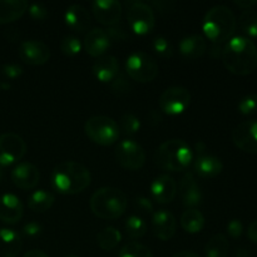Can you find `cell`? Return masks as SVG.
<instances>
[{
  "instance_id": "cell-28",
  "label": "cell",
  "mask_w": 257,
  "mask_h": 257,
  "mask_svg": "<svg viewBox=\"0 0 257 257\" xmlns=\"http://www.w3.org/2000/svg\"><path fill=\"white\" fill-rule=\"evenodd\" d=\"M55 197L52 192L45 190L34 191L28 197V207L34 212H47L54 205Z\"/></svg>"
},
{
  "instance_id": "cell-29",
  "label": "cell",
  "mask_w": 257,
  "mask_h": 257,
  "mask_svg": "<svg viewBox=\"0 0 257 257\" xmlns=\"http://www.w3.org/2000/svg\"><path fill=\"white\" fill-rule=\"evenodd\" d=\"M230 243L222 233L212 236L205 246V257H228Z\"/></svg>"
},
{
  "instance_id": "cell-40",
  "label": "cell",
  "mask_w": 257,
  "mask_h": 257,
  "mask_svg": "<svg viewBox=\"0 0 257 257\" xmlns=\"http://www.w3.org/2000/svg\"><path fill=\"white\" fill-rule=\"evenodd\" d=\"M2 74L7 79H17V78H19L23 74V68L20 65L14 64V63L4 64L2 67Z\"/></svg>"
},
{
  "instance_id": "cell-2",
  "label": "cell",
  "mask_w": 257,
  "mask_h": 257,
  "mask_svg": "<svg viewBox=\"0 0 257 257\" xmlns=\"http://www.w3.org/2000/svg\"><path fill=\"white\" fill-rule=\"evenodd\" d=\"M92 181L89 170L75 161H64L52 172V186L63 195H78L87 190Z\"/></svg>"
},
{
  "instance_id": "cell-3",
  "label": "cell",
  "mask_w": 257,
  "mask_h": 257,
  "mask_svg": "<svg viewBox=\"0 0 257 257\" xmlns=\"http://www.w3.org/2000/svg\"><path fill=\"white\" fill-rule=\"evenodd\" d=\"M236 25L237 20L232 9L226 5H216L206 13L202 29L206 38H208L213 44H221L232 38Z\"/></svg>"
},
{
  "instance_id": "cell-36",
  "label": "cell",
  "mask_w": 257,
  "mask_h": 257,
  "mask_svg": "<svg viewBox=\"0 0 257 257\" xmlns=\"http://www.w3.org/2000/svg\"><path fill=\"white\" fill-rule=\"evenodd\" d=\"M152 48L161 58H171L173 55L172 45L165 37H156L152 42Z\"/></svg>"
},
{
  "instance_id": "cell-15",
  "label": "cell",
  "mask_w": 257,
  "mask_h": 257,
  "mask_svg": "<svg viewBox=\"0 0 257 257\" xmlns=\"http://www.w3.org/2000/svg\"><path fill=\"white\" fill-rule=\"evenodd\" d=\"M13 183L20 190L29 191L37 187L40 180V172L34 165L29 162H20L13 168L10 173Z\"/></svg>"
},
{
  "instance_id": "cell-45",
  "label": "cell",
  "mask_w": 257,
  "mask_h": 257,
  "mask_svg": "<svg viewBox=\"0 0 257 257\" xmlns=\"http://www.w3.org/2000/svg\"><path fill=\"white\" fill-rule=\"evenodd\" d=\"M247 237L250 238L251 242L256 243L257 245V220L252 221V222L250 223V226H248Z\"/></svg>"
},
{
  "instance_id": "cell-25",
  "label": "cell",
  "mask_w": 257,
  "mask_h": 257,
  "mask_svg": "<svg viewBox=\"0 0 257 257\" xmlns=\"http://www.w3.org/2000/svg\"><path fill=\"white\" fill-rule=\"evenodd\" d=\"M196 173L203 178H212L220 175L223 170V163L216 156L200 155L193 163Z\"/></svg>"
},
{
  "instance_id": "cell-7",
  "label": "cell",
  "mask_w": 257,
  "mask_h": 257,
  "mask_svg": "<svg viewBox=\"0 0 257 257\" xmlns=\"http://www.w3.org/2000/svg\"><path fill=\"white\" fill-rule=\"evenodd\" d=\"M125 72L138 83H150L158 75V64L146 52H133L125 60Z\"/></svg>"
},
{
  "instance_id": "cell-52",
  "label": "cell",
  "mask_w": 257,
  "mask_h": 257,
  "mask_svg": "<svg viewBox=\"0 0 257 257\" xmlns=\"http://www.w3.org/2000/svg\"><path fill=\"white\" fill-rule=\"evenodd\" d=\"M10 88V84L5 80H0V90H8Z\"/></svg>"
},
{
  "instance_id": "cell-41",
  "label": "cell",
  "mask_w": 257,
  "mask_h": 257,
  "mask_svg": "<svg viewBox=\"0 0 257 257\" xmlns=\"http://www.w3.org/2000/svg\"><path fill=\"white\" fill-rule=\"evenodd\" d=\"M243 230H245L243 223L241 222V220H238V218H233V220H231L230 222H228L227 233L231 237L235 238V240H237V238H240L241 236H242Z\"/></svg>"
},
{
  "instance_id": "cell-48",
  "label": "cell",
  "mask_w": 257,
  "mask_h": 257,
  "mask_svg": "<svg viewBox=\"0 0 257 257\" xmlns=\"http://www.w3.org/2000/svg\"><path fill=\"white\" fill-rule=\"evenodd\" d=\"M235 257H252V252L246 247H240L236 251Z\"/></svg>"
},
{
  "instance_id": "cell-43",
  "label": "cell",
  "mask_w": 257,
  "mask_h": 257,
  "mask_svg": "<svg viewBox=\"0 0 257 257\" xmlns=\"http://www.w3.org/2000/svg\"><path fill=\"white\" fill-rule=\"evenodd\" d=\"M136 206L138 210L146 213H152L153 212V203L150 198L147 197H137L136 198Z\"/></svg>"
},
{
  "instance_id": "cell-26",
  "label": "cell",
  "mask_w": 257,
  "mask_h": 257,
  "mask_svg": "<svg viewBox=\"0 0 257 257\" xmlns=\"http://www.w3.org/2000/svg\"><path fill=\"white\" fill-rule=\"evenodd\" d=\"M25 0H0V24H8L18 20L28 10Z\"/></svg>"
},
{
  "instance_id": "cell-47",
  "label": "cell",
  "mask_w": 257,
  "mask_h": 257,
  "mask_svg": "<svg viewBox=\"0 0 257 257\" xmlns=\"http://www.w3.org/2000/svg\"><path fill=\"white\" fill-rule=\"evenodd\" d=\"M23 257H49V256L42 250H30L28 251V252Z\"/></svg>"
},
{
  "instance_id": "cell-49",
  "label": "cell",
  "mask_w": 257,
  "mask_h": 257,
  "mask_svg": "<svg viewBox=\"0 0 257 257\" xmlns=\"http://www.w3.org/2000/svg\"><path fill=\"white\" fill-rule=\"evenodd\" d=\"M210 53L213 58H218L222 55V48L220 47V44H213L212 49L210 50Z\"/></svg>"
},
{
  "instance_id": "cell-16",
  "label": "cell",
  "mask_w": 257,
  "mask_h": 257,
  "mask_svg": "<svg viewBox=\"0 0 257 257\" xmlns=\"http://www.w3.org/2000/svg\"><path fill=\"white\" fill-rule=\"evenodd\" d=\"M151 195L161 205L171 203L177 195V182L170 175L158 176L151 185Z\"/></svg>"
},
{
  "instance_id": "cell-51",
  "label": "cell",
  "mask_w": 257,
  "mask_h": 257,
  "mask_svg": "<svg viewBox=\"0 0 257 257\" xmlns=\"http://www.w3.org/2000/svg\"><path fill=\"white\" fill-rule=\"evenodd\" d=\"M148 119H150L151 123H152V120H156V123H160L161 120H162V117H161V114H158L157 112L152 110V112L150 113V115H148Z\"/></svg>"
},
{
  "instance_id": "cell-17",
  "label": "cell",
  "mask_w": 257,
  "mask_h": 257,
  "mask_svg": "<svg viewBox=\"0 0 257 257\" xmlns=\"http://www.w3.org/2000/svg\"><path fill=\"white\" fill-rule=\"evenodd\" d=\"M110 43H112V39L108 35L107 30L102 28H94L85 35L83 48L90 57L99 58L103 57L105 52L109 49Z\"/></svg>"
},
{
  "instance_id": "cell-23",
  "label": "cell",
  "mask_w": 257,
  "mask_h": 257,
  "mask_svg": "<svg viewBox=\"0 0 257 257\" xmlns=\"http://www.w3.org/2000/svg\"><path fill=\"white\" fill-rule=\"evenodd\" d=\"M22 247V236L17 231L0 228V257H17Z\"/></svg>"
},
{
  "instance_id": "cell-24",
  "label": "cell",
  "mask_w": 257,
  "mask_h": 257,
  "mask_svg": "<svg viewBox=\"0 0 257 257\" xmlns=\"http://www.w3.org/2000/svg\"><path fill=\"white\" fill-rule=\"evenodd\" d=\"M180 53L188 59H196L202 57L207 50V42L206 38L201 34H192L185 37L180 42Z\"/></svg>"
},
{
  "instance_id": "cell-33",
  "label": "cell",
  "mask_w": 257,
  "mask_h": 257,
  "mask_svg": "<svg viewBox=\"0 0 257 257\" xmlns=\"http://www.w3.org/2000/svg\"><path fill=\"white\" fill-rule=\"evenodd\" d=\"M118 257H153L152 252L145 245L138 242H128L119 251Z\"/></svg>"
},
{
  "instance_id": "cell-11",
  "label": "cell",
  "mask_w": 257,
  "mask_h": 257,
  "mask_svg": "<svg viewBox=\"0 0 257 257\" xmlns=\"http://www.w3.org/2000/svg\"><path fill=\"white\" fill-rule=\"evenodd\" d=\"M27 153V143L17 133L7 132L0 135V166H7L17 163Z\"/></svg>"
},
{
  "instance_id": "cell-53",
  "label": "cell",
  "mask_w": 257,
  "mask_h": 257,
  "mask_svg": "<svg viewBox=\"0 0 257 257\" xmlns=\"http://www.w3.org/2000/svg\"><path fill=\"white\" fill-rule=\"evenodd\" d=\"M64 257H78V256H75V255H67V256H64Z\"/></svg>"
},
{
  "instance_id": "cell-44",
  "label": "cell",
  "mask_w": 257,
  "mask_h": 257,
  "mask_svg": "<svg viewBox=\"0 0 257 257\" xmlns=\"http://www.w3.org/2000/svg\"><path fill=\"white\" fill-rule=\"evenodd\" d=\"M107 33H108V35H109L110 39L123 40L127 38V33H125L122 28H119V29H118L117 27H110L109 29L107 30Z\"/></svg>"
},
{
  "instance_id": "cell-1",
  "label": "cell",
  "mask_w": 257,
  "mask_h": 257,
  "mask_svg": "<svg viewBox=\"0 0 257 257\" xmlns=\"http://www.w3.org/2000/svg\"><path fill=\"white\" fill-rule=\"evenodd\" d=\"M221 58L228 72L236 75H248L257 68V47L243 35L232 37L222 48Z\"/></svg>"
},
{
  "instance_id": "cell-10",
  "label": "cell",
  "mask_w": 257,
  "mask_h": 257,
  "mask_svg": "<svg viewBox=\"0 0 257 257\" xmlns=\"http://www.w3.org/2000/svg\"><path fill=\"white\" fill-rule=\"evenodd\" d=\"M115 158L120 167L128 171H137L145 166L146 152L135 140H123L115 150Z\"/></svg>"
},
{
  "instance_id": "cell-46",
  "label": "cell",
  "mask_w": 257,
  "mask_h": 257,
  "mask_svg": "<svg viewBox=\"0 0 257 257\" xmlns=\"http://www.w3.org/2000/svg\"><path fill=\"white\" fill-rule=\"evenodd\" d=\"M235 4L237 5V7H240L241 9L250 10L252 9L255 5H257V2L256 0H236Z\"/></svg>"
},
{
  "instance_id": "cell-31",
  "label": "cell",
  "mask_w": 257,
  "mask_h": 257,
  "mask_svg": "<svg viewBox=\"0 0 257 257\" xmlns=\"http://www.w3.org/2000/svg\"><path fill=\"white\" fill-rule=\"evenodd\" d=\"M238 25L246 38L252 40L257 38V12L253 9L243 10L238 18Z\"/></svg>"
},
{
  "instance_id": "cell-50",
  "label": "cell",
  "mask_w": 257,
  "mask_h": 257,
  "mask_svg": "<svg viewBox=\"0 0 257 257\" xmlns=\"http://www.w3.org/2000/svg\"><path fill=\"white\" fill-rule=\"evenodd\" d=\"M172 257H200V256L196 255V253L192 252V251H181V252L175 253Z\"/></svg>"
},
{
  "instance_id": "cell-5",
  "label": "cell",
  "mask_w": 257,
  "mask_h": 257,
  "mask_svg": "<svg viewBox=\"0 0 257 257\" xmlns=\"http://www.w3.org/2000/svg\"><path fill=\"white\" fill-rule=\"evenodd\" d=\"M90 210L103 220H115L125 212L128 198L123 191L115 187H102L90 197Z\"/></svg>"
},
{
  "instance_id": "cell-42",
  "label": "cell",
  "mask_w": 257,
  "mask_h": 257,
  "mask_svg": "<svg viewBox=\"0 0 257 257\" xmlns=\"http://www.w3.org/2000/svg\"><path fill=\"white\" fill-rule=\"evenodd\" d=\"M42 232V226L39 225L38 222H28L27 225H24V227H23V233H24L25 236H28V237H35V236H38L39 233Z\"/></svg>"
},
{
  "instance_id": "cell-27",
  "label": "cell",
  "mask_w": 257,
  "mask_h": 257,
  "mask_svg": "<svg viewBox=\"0 0 257 257\" xmlns=\"http://www.w3.org/2000/svg\"><path fill=\"white\" fill-rule=\"evenodd\" d=\"M205 225V216L197 208H187L181 216V226L188 233L201 232Z\"/></svg>"
},
{
  "instance_id": "cell-8",
  "label": "cell",
  "mask_w": 257,
  "mask_h": 257,
  "mask_svg": "<svg viewBox=\"0 0 257 257\" xmlns=\"http://www.w3.org/2000/svg\"><path fill=\"white\" fill-rule=\"evenodd\" d=\"M127 20L131 30L138 35H146L152 32L156 24L155 12L152 7L143 2H128Z\"/></svg>"
},
{
  "instance_id": "cell-14",
  "label": "cell",
  "mask_w": 257,
  "mask_h": 257,
  "mask_svg": "<svg viewBox=\"0 0 257 257\" xmlns=\"http://www.w3.org/2000/svg\"><path fill=\"white\" fill-rule=\"evenodd\" d=\"M94 17L100 24L114 27L122 18V4L117 0H95L92 4Z\"/></svg>"
},
{
  "instance_id": "cell-12",
  "label": "cell",
  "mask_w": 257,
  "mask_h": 257,
  "mask_svg": "<svg viewBox=\"0 0 257 257\" xmlns=\"http://www.w3.org/2000/svg\"><path fill=\"white\" fill-rule=\"evenodd\" d=\"M232 141L246 153L257 155V119L245 120L232 131Z\"/></svg>"
},
{
  "instance_id": "cell-34",
  "label": "cell",
  "mask_w": 257,
  "mask_h": 257,
  "mask_svg": "<svg viewBox=\"0 0 257 257\" xmlns=\"http://www.w3.org/2000/svg\"><path fill=\"white\" fill-rule=\"evenodd\" d=\"M82 42L77 37H73V35L64 37L62 42H60V50H62L63 54L68 55V57L77 55L82 50Z\"/></svg>"
},
{
  "instance_id": "cell-37",
  "label": "cell",
  "mask_w": 257,
  "mask_h": 257,
  "mask_svg": "<svg viewBox=\"0 0 257 257\" xmlns=\"http://www.w3.org/2000/svg\"><path fill=\"white\" fill-rule=\"evenodd\" d=\"M237 109L241 114L250 115L257 112V94H248L240 100Z\"/></svg>"
},
{
  "instance_id": "cell-18",
  "label": "cell",
  "mask_w": 257,
  "mask_h": 257,
  "mask_svg": "<svg viewBox=\"0 0 257 257\" xmlns=\"http://www.w3.org/2000/svg\"><path fill=\"white\" fill-rule=\"evenodd\" d=\"M24 215V207L14 193H4L0 197V221L8 225H14L22 220Z\"/></svg>"
},
{
  "instance_id": "cell-9",
  "label": "cell",
  "mask_w": 257,
  "mask_h": 257,
  "mask_svg": "<svg viewBox=\"0 0 257 257\" xmlns=\"http://www.w3.org/2000/svg\"><path fill=\"white\" fill-rule=\"evenodd\" d=\"M191 103V93L185 87H170L161 94L158 105L163 113L168 115H177L185 112Z\"/></svg>"
},
{
  "instance_id": "cell-6",
  "label": "cell",
  "mask_w": 257,
  "mask_h": 257,
  "mask_svg": "<svg viewBox=\"0 0 257 257\" xmlns=\"http://www.w3.org/2000/svg\"><path fill=\"white\" fill-rule=\"evenodd\" d=\"M84 132L94 143L100 146H112L120 135L119 124L107 115H94L84 123Z\"/></svg>"
},
{
  "instance_id": "cell-32",
  "label": "cell",
  "mask_w": 257,
  "mask_h": 257,
  "mask_svg": "<svg viewBox=\"0 0 257 257\" xmlns=\"http://www.w3.org/2000/svg\"><path fill=\"white\" fill-rule=\"evenodd\" d=\"M125 233L132 240H137L147 232V223L142 217L137 215H132L125 220Z\"/></svg>"
},
{
  "instance_id": "cell-38",
  "label": "cell",
  "mask_w": 257,
  "mask_h": 257,
  "mask_svg": "<svg viewBox=\"0 0 257 257\" xmlns=\"http://www.w3.org/2000/svg\"><path fill=\"white\" fill-rule=\"evenodd\" d=\"M28 12H29L30 17L37 22H43L47 19L48 17V8L44 4L40 3H33L28 7Z\"/></svg>"
},
{
  "instance_id": "cell-21",
  "label": "cell",
  "mask_w": 257,
  "mask_h": 257,
  "mask_svg": "<svg viewBox=\"0 0 257 257\" xmlns=\"http://www.w3.org/2000/svg\"><path fill=\"white\" fill-rule=\"evenodd\" d=\"M92 72L100 82L112 83L119 74V62L114 55H103L97 58L92 67Z\"/></svg>"
},
{
  "instance_id": "cell-39",
  "label": "cell",
  "mask_w": 257,
  "mask_h": 257,
  "mask_svg": "<svg viewBox=\"0 0 257 257\" xmlns=\"http://www.w3.org/2000/svg\"><path fill=\"white\" fill-rule=\"evenodd\" d=\"M131 89V84L125 77L123 74H118L115 77V79L112 82V90L117 94H123V93H127L130 92Z\"/></svg>"
},
{
  "instance_id": "cell-22",
  "label": "cell",
  "mask_w": 257,
  "mask_h": 257,
  "mask_svg": "<svg viewBox=\"0 0 257 257\" xmlns=\"http://www.w3.org/2000/svg\"><path fill=\"white\" fill-rule=\"evenodd\" d=\"M65 24L74 32H84L92 24L89 12L80 4H73L65 10Z\"/></svg>"
},
{
  "instance_id": "cell-19",
  "label": "cell",
  "mask_w": 257,
  "mask_h": 257,
  "mask_svg": "<svg viewBox=\"0 0 257 257\" xmlns=\"http://www.w3.org/2000/svg\"><path fill=\"white\" fill-rule=\"evenodd\" d=\"M176 227V217L167 210H160L153 212L152 216V228L156 237L162 241H168L175 236Z\"/></svg>"
},
{
  "instance_id": "cell-35",
  "label": "cell",
  "mask_w": 257,
  "mask_h": 257,
  "mask_svg": "<svg viewBox=\"0 0 257 257\" xmlns=\"http://www.w3.org/2000/svg\"><path fill=\"white\" fill-rule=\"evenodd\" d=\"M141 128V122L135 114L132 113H125L120 118V124L119 130L123 131L124 135H135L140 131Z\"/></svg>"
},
{
  "instance_id": "cell-4",
  "label": "cell",
  "mask_w": 257,
  "mask_h": 257,
  "mask_svg": "<svg viewBox=\"0 0 257 257\" xmlns=\"http://www.w3.org/2000/svg\"><path fill=\"white\" fill-rule=\"evenodd\" d=\"M193 151L183 140L173 138L163 142L155 153V162L158 167L172 172H181L191 165Z\"/></svg>"
},
{
  "instance_id": "cell-13",
  "label": "cell",
  "mask_w": 257,
  "mask_h": 257,
  "mask_svg": "<svg viewBox=\"0 0 257 257\" xmlns=\"http://www.w3.org/2000/svg\"><path fill=\"white\" fill-rule=\"evenodd\" d=\"M19 58L29 65H43L50 59V49L40 40L30 39L20 43L18 48Z\"/></svg>"
},
{
  "instance_id": "cell-30",
  "label": "cell",
  "mask_w": 257,
  "mask_h": 257,
  "mask_svg": "<svg viewBox=\"0 0 257 257\" xmlns=\"http://www.w3.org/2000/svg\"><path fill=\"white\" fill-rule=\"evenodd\" d=\"M122 241V235L114 227H105L97 235V243L102 250L112 251L119 245Z\"/></svg>"
},
{
  "instance_id": "cell-20",
  "label": "cell",
  "mask_w": 257,
  "mask_h": 257,
  "mask_svg": "<svg viewBox=\"0 0 257 257\" xmlns=\"http://www.w3.org/2000/svg\"><path fill=\"white\" fill-rule=\"evenodd\" d=\"M181 200L182 203L187 207H196L202 202V191H201L200 185L196 181L195 176L191 172H187L182 177L178 187Z\"/></svg>"
}]
</instances>
